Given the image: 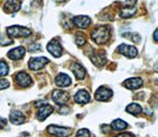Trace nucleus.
<instances>
[{"mask_svg":"<svg viewBox=\"0 0 158 137\" xmlns=\"http://www.w3.org/2000/svg\"><path fill=\"white\" fill-rule=\"evenodd\" d=\"M126 2L128 5V7H133V6H135V2H136V0H126Z\"/></svg>","mask_w":158,"mask_h":137,"instance_id":"obj_29","label":"nucleus"},{"mask_svg":"<svg viewBox=\"0 0 158 137\" xmlns=\"http://www.w3.org/2000/svg\"><path fill=\"white\" fill-rule=\"evenodd\" d=\"M21 8V2L20 0H8L4 5V10L8 13L17 12Z\"/></svg>","mask_w":158,"mask_h":137,"instance_id":"obj_12","label":"nucleus"},{"mask_svg":"<svg viewBox=\"0 0 158 137\" xmlns=\"http://www.w3.org/2000/svg\"><path fill=\"white\" fill-rule=\"evenodd\" d=\"M131 36H130L128 34H125V35H123V37L130 38L131 41L135 42H139V41H140V37H139V35H138V34H131Z\"/></svg>","mask_w":158,"mask_h":137,"instance_id":"obj_25","label":"nucleus"},{"mask_svg":"<svg viewBox=\"0 0 158 137\" xmlns=\"http://www.w3.org/2000/svg\"><path fill=\"white\" fill-rule=\"evenodd\" d=\"M123 85L130 90L138 89V88H140L142 86V80L140 78H131V79L126 80Z\"/></svg>","mask_w":158,"mask_h":137,"instance_id":"obj_15","label":"nucleus"},{"mask_svg":"<svg viewBox=\"0 0 158 137\" xmlns=\"http://www.w3.org/2000/svg\"><path fill=\"white\" fill-rule=\"evenodd\" d=\"M9 87V83L7 80H0V90H3V89H6V88Z\"/></svg>","mask_w":158,"mask_h":137,"instance_id":"obj_27","label":"nucleus"},{"mask_svg":"<svg viewBox=\"0 0 158 137\" xmlns=\"http://www.w3.org/2000/svg\"><path fill=\"white\" fill-rule=\"evenodd\" d=\"M112 127L115 130H123L127 127V123L122 119H116L112 122Z\"/></svg>","mask_w":158,"mask_h":137,"instance_id":"obj_21","label":"nucleus"},{"mask_svg":"<svg viewBox=\"0 0 158 137\" xmlns=\"http://www.w3.org/2000/svg\"><path fill=\"white\" fill-rule=\"evenodd\" d=\"M154 42H157V30L154 32Z\"/></svg>","mask_w":158,"mask_h":137,"instance_id":"obj_32","label":"nucleus"},{"mask_svg":"<svg viewBox=\"0 0 158 137\" xmlns=\"http://www.w3.org/2000/svg\"><path fill=\"white\" fill-rule=\"evenodd\" d=\"M116 137H133V135L131 134V133H122V134L118 135Z\"/></svg>","mask_w":158,"mask_h":137,"instance_id":"obj_31","label":"nucleus"},{"mask_svg":"<svg viewBox=\"0 0 158 137\" xmlns=\"http://www.w3.org/2000/svg\"><path fill=\"white\" fill-rule=\"evenodd\" d=\"M72 22L76 27L84 29L90 25L91 20H90V18L87 16H76L72 19Z\"/></svg>","mask_w":158,"mask_h":137,"instance_id":"obj_11","label":"nucleus"},{"mask_svg":"<svg viewBox=\"0 0 158 137\" xmlns=\"http://www.w3.org/2000/svg\"><path fill=\"white\" fill-rule=\"evenodd\" d=\"M47 50L54 57H59L62 54V47L60 45H59V42H57L56 41L48 42L47 46Z\"/></svg>","mask_w":158,"mask_h":137,"instance_id":"obj_8","label":"nucleus"},{"mask_svg":"<svg viewBox=\"0 0 158 137\" xmlns=\"http://www.w3.org/2000/svg\"><path fill=\"white\" fill-rule=\"evenodd\" d=\"M8 57L10 59H21V58L25 55V48L23 46H18L11 50L8 52Z\"/></svg>","mask_w":158,"mask_h":137,"instance_id":"obj_14","label":"nucleus"},{"mask_svg":"<svg viewBox=\"0 0 158 137\" xmlns=\"http://www.w3.org/2000/svg\"><path fill=\"white\" fill-rule=\"evenodd\" d=\"M126 111L131 115H138L142 111V107L137 104H131L126 107Z\"/></svg>","mask_w":158,"mask_h":137,"instance_id":"obj_20","label":"nucleus"},{"mask_svg":"<svg viewBox=\"0 0 158 137\" xmlns=\"http://www.w3.org/2000/svg\"><path fill=\"white\" fill-rule=\"evenodd\" d=\"M74 100L77 103V104H87V103L90 101V95L89 93L85 90H79L74 97Z\"/></svg>","mask_w":158,"mask_h":137,"instance_id":"obj_13","label":"nucleus"},{"mask_svg":"<svg viewBox=\"0 0 158 137\" xmlns=\"http://www.w3.org/2000/svg\"><path fill=\"white\" fill-rule=\"evenodd\" d=\"M8 71L9 68L7 63L3 60H0V76H6L8 74Z\"/></svg>","mask_w":158,"mask_h":137,"instance_id":"obj_23","label":"nucleus"},{"mask_svg":"<svg viewBox=\"0 0 158 137\" xmlns=\"http://www.w3.org/2000/svg\"><path fill=\"white\" fill-rule=\"evenodd\" d=\"M135 8L133 6V7H127V8L123 9L120 13V15L123 18H130L132 15H135Z\"/></svg>","mask_w":158,"mask_h":137,"instance_id":"obj_22","label":"nucleus"},{"mask_svg":"<svg viewBox=\"0 0 158 137\" xmlns=\"http://www.w3.org/2000/svg\"><path fill=\"white\" fill-rule=\"evenodd\" d=\"M89 136H90V132L85 128L80 129L76 134V137H89Z\"/></svg>","mask_w":158,"mask_h":137,"instance_id":"obj_26","label":"nucleus"},{"mask_svg":"<svg viewBox=\"0 0 158 137\" xmlns=\"http://www.w3.org/2000/svg\"><path fill=\"white\" fill-rule=\"evenodd\" d=\"M16 82L21 87H28L32 84V79L26 72H19L16 75Z\"/></svg>","mask_w":158,"mask_h":137,"instance_id":"obj_9","label":"nucleus"},{"mask_svg":"<svg viewBox=\"0 0 158 137\" xmlns=\"http://www.w3.org/2000/svg\"><path fill=\"white\" fill-rule=\"evenodd\" d=\"M10 121L12 122L14 124H22L23 122L25 121V115L22 114L21 111H14L10 114Z\"/></svg>","mask_w":158,"mask_h":137,"instance_id":"obj_17","label":"nucleus"},{"mask_svg":"<svg viewBox=\"0 0 158 137\" xmlns=\"http://www.w3.org/2000/svg\"><path fill=\"white\" fill-rule=\"evenodd\" d=\"M111 36V30L109 27H99L93 31L92 40L97 43H105L109 41Z\"/></svg>","mask_w":158,"mask_h":137,"instance_id":"obj_1","label":"nucleus"},{"mask_svg":"<svg viewBox=\"0 0 158 137\" xmlns=\"http://www.w3.org/2000/svg\"><path fill=\"white\" fill-rule=\"evenodd\" d=\"M113 95V92L111 90L107 89L105 87H100L99 89L95 92V99L97 101L105 102L108 101Z\"/></svg>","mask_w":158,"mask_h":137,"instance_id":"obj_7","label":"nucleus"},{"mask_svg":"<svg viewBox=\"0 0 158 137\" xmlns=\"http://www.w3.org/2000/svg\"><path fill=\"white\" fill-rule=\"evenodd\" d=\"M52 100L57 105H64L69 100V95L61 90H54L52 93Z\"/></svg>","mask_w":158,"mask_h":137,"instance_id":"obj_5","label":"nucleus"},{"mask_svg":"<svg viewBox=\"0 0 158 137\" xmlns=\"http://www.w3.org/2000/svg\"><path fill=\"white\" fill-rule=\"evenodd\" d=\"M6 123H7L6 119H1V117H0V128H2V127H4L5 125H6Z\"/></svg>","mask_w":158,"mask_h":137,"instance_id":"obj_30","label":"nucleus"},{"mask_svg":"<svg viewBox=\"0 0 158 137\" xmlns=\"http://www.w3.org/2000/svg\"><path fill=\"white\" fill-rule=\"evenodd\" d=\"M56 84L59 87H67L71 84V78L66 74H59L56 78Z\"/></svg>","mask_w":158,"mask_h":137,"instance_id":"obj_18","label":"nucleus"},{"mask_svg":"<svg viewBox=\"0 0 158 137\" xmlns=\"http://www.w3.org/2000/svg\"><path fill=\"white\" fill-rule=\"evenodd\" d=\"M53 111L52 107L49 106V105H44L40 107V110L38 111V115H37V117L40 121H43L47 119V117L52 114Z\"/></svg>","mask_w":158,"mask_h":137,"instance_id":"obj_10","label":"nucleus"},{"mask_svg":"<svg viewBox=\"0 0 158 137\" xmlns=\"http://www.w3.org/2000/svg\"><path fill=\"white\" fill-rule=\"evenodd\" d=\"M91 60L97 66H102L106 63V57L103 56V54H101V53L100 54L99 53H95L93 56H91Z\"/></svg>","mask_w":158,"mask_h":137,"instance_id":"obj_19","label":"nucleus"},{"mask_svg":"<svg viewBox=\"0 0 158 137\" xmlns=\"http://www.w3.org/2000/svg\"><path fill=\"white\" fill-rule=\"evenodd\" d=\"M118 51L127 56V58H135L137 54V50L135 46L125 45V43H123L118 47Z\"/></svg>","mask_w":158,"mask_h":137,"instance_id":"obj_4","label":"nucleus"},{"mask_svg":"<svg viewBox=\"0 0 158 137\" xmlns=\"http://www.w3.org/2000/svg\"><path fill=\"white\" fill-rule=\"evenodd\" d=\"M71 71L77 78V80L84 79V77L86 75V71L84 69V67L81 64H79V63H74L71 67Z\"/></svg>","mask_w":158,"mask_h":137,"instance_id":"obj_16","label":"nucleus"},{"mask_svg":"<svg viewBox=\"0 0 158 137\" xmlns=\"http://www.w3.org/2000/svg\"><path fill=\"white\" fill-rule=\"evenodd\" d=\"M76 43L79 46H82L85 45V42H86V40H85V38H84L82 36V34H79L78 36H76V40H75Z\"/></svg>","mask_w":158,"mask_h":137,"instance_id":"obj_24","label":"nucleus"},{"mask_svg":"<svg viewBox=\"0 0 158 137\" xmlns=\"http://www.w3.org/2000/svg\"><path fill=\"white\" fill-rule=\"evenodd\" d=\"M48 62V59L47 57H33L29 60V67L32 70H38L40 68L44 67Z\"/></svg>","mask_w":158,"mask_h":137,"instance_id":"obj_6","label":"nucleus"},{"mask_svg":"<svg viewBox=\"0 0 158 137\" xmlns=\"http://www.w3.org/2000/svg\"><path fill=\"white\" fill-rule=\"evenodd\" d=\"M38 50H41V46L40 45H33L30 46V51H37Z\"/></svg>","mask_w":158,"mask_h":137,"instance_id":"obj_28","label":"nucleus"},{"mask_svg":"<svg viewBox=\"0 0 158 137\" xmlns=\"http://www.w3.org/2000/svg\"><path fill=\"white\" fill-rule=\"evenodd\" d=\"M7 34L11 38H19V37H29L32 34L31 30L21 26H11L7 29Z\"/></svg>","mask_w":158,"mask_h":137,"instance_id":"obj_2","label":"nucleus"},{"mask_svg":"<svg viewBox=\"0 0 158 137\" xmlns=\"http://www.w3.org/2000/svg\"><path fill=\"white\" fill-rule=\"evenodd\" d=\"M48 133L57 137H67L72 133V129L68 127H61L57 125H49L48 127Z\"/></svg>","mask_w":158,"mask_h":137,"instance_id":"obj_3","label":"nucleus"}]
</instances>
